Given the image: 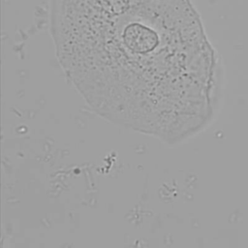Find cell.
<instances>
[{
    "mask_svg": "<svg viewBox=\"0 0 248 248\" xmlns=\"http://www.w3.org/2000/svg\"><path fill=\"white\" fill-rule=\"evenodd\" d=\"M60 64L100 116L169 144L202 125L211 53L189 0H52Z\"/></svg>",
    "mask_w": 248,
    "mask_h": 248,
    "instance_id": "obj_1",
    "label": "cell"
}]
</instances>
